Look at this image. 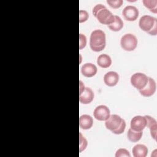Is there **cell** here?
Listing matches in <instances>:
<instances>
[{"label":"cell","mask_w":157,"mask_h":157,"mask_svg":"<svg viewBox=\"0 0 157 157\" xmlns=\"http://www.w3.org/2000/svg\"><path fill=\"white\" fill-rule=\"evenodd\" d=\"M105 125L106 128L111 131L113 134H121L125 130L126 122L120 116L113 114L110 115L109 118L105 120Z\"/></svg>","instance_id":"cell-3"},{"label":"cell","mask_w":157,"mask_h":157,"mask_svg":"<svg viewBox=\"0 0 157 157\" xmlns=\"http://www.w3.org/2000/svg\"><path fill=\"white\" fill-rule=\"evenodd\" d=\"M156 88V85L155 80L151 77H148L146 86L143 89L139 90V91L143 96L150 97L155 93Z\"/></svg>","instance_id":"cell-10"},{"label":"cell","mask_w":157,"mask_h":157,"mask_svg":"<svg viewBox=\"0 0 157 157\" xmlns=\"http://www.w3.org/2000/svg\"><path fill=\"white\" fill-rule=\"evenodd\" d=\"M107 3L112 8L117 9L121 6L123 3V0H107Z\"/></svg>","instance_id":"cell-22"},{"label":"cell","mask_w":157,"mask_h":157,"mask_svg":"<svg viewBox=\"0 0 157 157\" xmlns=\"http://www.w3.org/2000/svg\"><path fill=\"white\" fill-rule=\"evenodd\" d=\"M148 78L145 74L142 72H136L132 75L131 77V83L138 90L143 89L147 85Z\"/></svg>","instance_id":"cell-6"},{"label":"cell","mask_w":157,"mask_h":157,"mask_svg":"<svg viewBox=\"0 0 157 157\" xmlns=\"http://www.w3.org/2000/svg\"><path fill=\"white\" fill-rule=\"evenodd\" d=\"M79 48L80 50L83 49L86 44V37L83 34H80L79 35Z\"/></svg>","instance_id":"cell-25"},{"label":"cell","mask_w":157,"mask_h":157,"mask_svg":"<svg viewBox=\"0 0 157 157\" xmlns=\"http://www.w3.org/2000/svg\"><path fill=\"white\" fill-rule=\"evenodd\" d=\"M79 136H80V138H79V140H80V143H79V151L81 153L82 151H83L87 147L88 145V142L86 140V139L85 138L84 136H82V133L80 132L79 133Z\"/></svg>","instance_id":"cell-21"},{"label":"cell","mask_w":157,"mask_h":157,"mask_svg":"<svg viewBox=\"0 0 157 157\" xmlns=\"http://www.w3.org/2000/svg\"><path fill=\"white\" fill-rule=\"evenodd\" d=\"M107 26L108 28L113 31H119L123 27V22L119 16L114 15L113 21Z\"/></svg>","instance_id":"cell-18"},{"label":"cell","mask_w":157,"mask_h":157,"mask_svg":"<svg viewBox=\"0 0 157 157\" xmlns=\"http://www.w3.org/2000/svg\"><path fill=\"white\" fill-rule=\"evenodd\" d=\"M106 45L105 33L101 29H96L91 32L90 38V46L94 52H101Z\"/></svg>","instance_id":"cell-2"},{"label":"cell","mask_w":157,"mask_h":157,"mask_svg":"<svg viewBox=\"0 0 157 157\" xmlns=\"http://www.w3.org/2000/svg\"><path fill=\"white\" fill-rule=\"evenodd\" d=\"M97 63L102 68H107L112 64V59L107 54H101L98 57Z\"/></svg>","instance_id":"cell-17"},{"label":"cell","mask_w":157,"mask_h":157,"mask_svg":"<svg viewBox=\"0 0 157 157\" xmlns=\"http://www.w3.org/2000/svg\"><path fill=\"white\" fill-rule=\"evenodd\" d=\"M119 80V75L115 71H109L104 76V82L109 86H114Z\"/></svg>","instance_id":"cell-11"},{"label":"cell","mask_w":157,"mask_h":157,"mask_svg":"<svg viewBox=\"0 0 157 157\" xmlns=\"http://www.w3.org/2000/svg\"><path fill=\"white\" fill-rule=\"evenodd\" d=\"M115 157H130L131 155L126 148H119L115 153Z\"/></svg>","instance_id":"cell-23"},{"label":"cell","mask_w":157,"mask_h":157,"mask_svg":"<svg viewBox=\"0 0 157 157\" xmlns=\"http://www.w3.org/2000/svg\"><path fill=\"white\" fill-rule=\"evenodd\" d=\"M134 157H145L148 154L147 147L143 144H137L132 149Z\"/></svg>","instance_id":"cell-16"},{"label":"cell","mask_w":157,"mask_h":157,"mask_svg":"<svg viewBox=\"0 0 157 157\" xmlns=\"http://www.w3.org/2000/svg\"><path fill=\"white\" fill-rule=\"evenodd\" d=\"M93 14L103 25H109L114 20V15L101 4H96L93 9Z\"/></svg>","instance_id":"cell-1"},{"label":"cell","mask_w":157,"mask_h":157,"mask_svg":"<svg viewBox=\"0 0 157 157\" xmlns=\"http://www.w3.org/2000/svg\"><path fill=\"white\" fill-rule=\"evenodd\" d=\"M142 3L151 12L155 13L157 12V1L156 0H143Z\"/></svg>","instance_id":"cell-20"},{"label":"cell","mask_w":157,"mask_h":157,"mask_svg":"<svg viewBox=\"0 0 157 157\" xmlns=\"http://www.w3.org/2000/svg\"><path fill=\"white\" fill-rule=\"evenodd\" d=\"M110 110L105 105H99L97 106L93 112L94 117L99 121H105L110 117Z\"/></svg>","instance_id":"cell-7"},{"label":"cell","mask_w":157,"mask_h":157,"mask_svg":"<svg viewBox=\"0 0 157 157\" xmlns=\"http://www.w3.org/2000/svg\"><path fill=\"white\" fill-rule=\"evenodd\" d=\"M93 124V118L87 114L82 115L79 118V126L83 129H89Z\"/></svg>","instance_id":"cell-14"},{"label":"cell","mask_w":157,"mask_h":157,"mask_svg":"<svg viewBox=\"0 0 157 157\" xmlns=\"http://www.w3.org/2000/svg\"><path fill=\"white\" fill-rule=\"evenodd\" d=\"M85 88V87L83 83L81 80H80V93H79V94H81L84 91Z\"/></svg>","instance_id":"cell-26"},{"label":"cell","mask_w":157,"mask_h":157,"mask_svg":"<svg viewBox=\"0 0 157 157\" xmlns=\"http://www.w3.org/2000/svg\"><path fill=\"white\" fill-rule=\"evenodd\" d=\"M97 71V67L91 63H85L81 67V72L82 75L86 77H93L96 75Z\"/></svg>","instance_id":"cell-13"},{"label":"cell","mask_w":157,"mask_h":157,"mask_svg":"<svg viewBox=\"0 0 157 157\" xmlns=\"http://www.w3.org/2000/svg\"><path fill=\"white\" fill-rule=\"evenodd\" d=\"M89 17V14L87 11L85 10H80L79 11V21L83 23L86 21Z\"/></svg>","instance_id":"cell-24"},{"label":"cell","mask_w":157,"mask_h":157,"mask_svg":"<svg viewBox=\"0 0 157 157\" xmlns=\"http://www.w3.org/2000/svg\"><path fill=\"white\" fill-rule=\"evenodd\" d=\"M147 126V120L145 116H134L130 122V126L132 130L136 131H142Z\"/></svg>","instance_id":"cell-8"},{"label":"cell","mask_w":157,"mask_h":157,"mask_svg":"<svg viewBox=\"0 0 157 157\" xmlns=\"http://www.w3.org/2000/svg\"><path fill=\"white\" fill-rule=\"evenodd\" d=\"M139 25L140 29L150 35L156 36L157 34V19L156 18L145 15L140 17Z\"/></svg>","instance_id":"cell-4"},{"label":"cell","mask_w":157,"mask_h":157,"mask_svg":"<svg viewBox=\"0 0 157 157\" xmlns=\"http://www.w3.org/2000/svg\"><path fill=\"white\" fill-rule=\"evenodd\" d=\"M120 45L123 50L126 51H132L137 45V39L132 34H125L121 38Z\"/></svg>","instance_id":"cell-5"},{"label":"cell","mask_w":157,"mask_h":157,"mask_svg":"<svg viewBox=\"0 0 157 157\" xmlns=\"http://www.w3.org/2000/svg\"><path fill=\"white\" fill-rule=\"evenodd\" d=\"M145 117L147 120V126L149 129L150 131V134L152 137V138L154 140L156 139V128H157V123L156 120L149 116V115H145Z\"/></svg>","instance_id":"cell-15"},{"label":"cell","mask_w":157,"mask_h":157,"mask_svg":"<svg viewBox=\"0 0 157 157\" xmlns=\"http://www.w3.org/2000/svg\"><path fill=\"white\" fill-rule=\"evenodd\" d=\"M139 10L137 8L134 6L128 5L126 6L122 11V14L128 21H135L139 16Z\"/></svg>","instance_id":"cell-9"},{"label":"cell","mask_w":157,"mask_h":157,"mask_svg":"<svg viewBox=\"0 0 157 157\" xmlns=\"http://www.w3.org/2000/svg\"><path fill=\"white\" fill-rule=\"evenodd\" d=\"M142 134V131H136L129 128L127 133V137L131 142H137L141 139Z\"/></svg>","instance_id":"cell-19"},{"label":"cell","mask_w":157,"mask_h":157,"mask_svg":"<svg viewBox=\"0 0 157 157\" xmlns=\"http://www.w3.org/2000/svg\"><path fill=\"white\" fill-rule=\"evenodd\" d=\"M94 99V93L89 87H85L84 91L79 94V101L83 104L91 103Z\"/></svg>","instance_id":"cell-12"}]
</instances>
